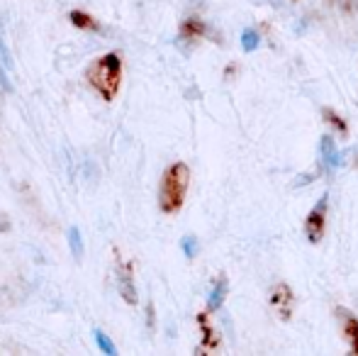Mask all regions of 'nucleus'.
Here are the masks:
<instances>
[{"label":"nucleus","instance_id":"9","mask_svg":"<svg viewBox=\"0 0 358 356\" xmlns=\"http://www.w3.org/2000/svg\"><path fill=\"white\" fill-rule=\"evenodd\" d=\"M69 20H71L73 27L83 29V32H93V29H98V20H95L93 15L83 13V10H71Z\"/></svg>","mask_w":358,"mask_h":356},{"label":"nucleus","instance_id":"13","mask_svg":"<svg viewBox=\"0 0 358 356\" xmlns=\"http://www.w3.org/2000/svg\"><path fill=\"white\" fill-rule=\"evenodd\" d=\"M200 34H205V24L198 17L185 20L183 27H180V37H200Z\"/></svg>","mask_w":358,"mask_h":356},{"label":"nucleus","instance_id":"4","mask_svg":"<svg viewBox=\"0 0 358 356\" xmlns=\"http://www.w3.org/2000/svg\"><path fill=\"white\" fill-rule=\"evenodd\" d=\"M320 164L327 176H331V173L341 166V152L336 149L334 139H331L329 134H324V137L320 139Z\"/></svg>","mask_w":358,"mask_h":356},{"label":"nucleus","instance_id":"10","mask_svg":"<svg viewBox=\"0 0 358 356\" xmlns=\"http://www.w3.org/2000/svg\"><path fill=\"white\" fill-rule=\"evenodd\" d=\"M341 320H344V332L351 342V352L358 354V320L351 313H339Z\"/></svg>","mask_w":358,"mask_h":356},{"label":"nucleus","instance_id":"8","mask_svg":"<svg viewBox=\"0 0 358 356\" xmlns=\"http://www.w3.org/2000/svg\"><path fill=\"white\" fill-rule=\"evenodd\" d=\"M224 298H227V278H224V276H220V278L215 280L210 295H208V310H210V313L220 310L222 303H224Z\"/></svg>","mask_w":358,"mask_h":356},{"label":"nucleus","instance_id":"7","mask_svg":"<svg viewBox=\"0 0 358 356\" xmlns=\"http://www.w3.org/2000/svg\"><path fill=\"white\" fill-rule=\"evenodd\" d=\"M13 71H15L13 57H10L3 37H0V86H3L5 90H13V83H10V73Z\"/></svg>","mask_w":358,"mask_h":356},{"label":"nucleus","instance_id":"1","mask_svg":"<svg viewBox=\"0 0 358 356\" xmlns=\"http://www.w3.org/2000/svg\"><path fill=\"white\" fill-rule=\"evenodd\" d=\"M190 185V171L183 162L171 164L169 169L161 176V185H159V208L161 213L171 215L178 213L185 203V193H188Z\"/></svg>","mask_w":358,"mask_h":356},{"label":"nucleus","instance_id":"16","mask_svg":"<svg viewBox=\"0 0 358 356\" xmlns=\"http://www.w3.org/2000/svg\"><path fill=\"white\" fill-rule=\"evenodd\" d=\"M324 118L329 120V122L334 124V127L339 129V132H346V122H344V120H341V118H336L334 110H324Z\"/></svg>","mask_w":358,"mask_h":356},{"label":"nucleus","instance_id":"15","mask_svg":"<svg viewBox=\"0 0 358 356\" xmlns=\"http://www.w3.org/2000/svg\"><path fill=\"white\" fill-rule=\"evenodd\" d=\"M180 249H183V254L188 259H195V257H198V237H193V234L183 237V239H180Z\"/></svg>","mask_w":358,"mask_h":356},{"label":"nucleus","instance_id":"11","mask_svg":"<svg viewBox=\"0 0 358 356\" xmlns=\"http://www.w3.org/2000/svg\"><path fill=\"white\" fill-rule=\"evenodd\" d=\"M93 339H95V344H98V349L103 354H108V356H115L117 354V347H115V342L108 337V334L103 332V329H95L93 332Z\"/></svg>","mask_w":358,"mask_h":356},{"label":"nucleus","instance_id":"3","mask_svg":"<svg viewBox=\"0 0 358 356\" xmlns=\"http://www.w3.org/2000/svg\"><path fill=\"white\" fill-rule=\"evenodd\" d=\"M327 205H329V195H322L315 203V208L310 210L305 220V234L310 239V244H320L324 237V227H327Z\"/></svg>","mask_w":358,"mask_h":356},{"label":"nucleus","instance_id":"14","mask_svg":"<svg viewBox=\"0 0 358 356\" xmlns=\"http://www.w3.org/2000/svg\"><path fill=\"white\" fill-rule=\"evenodd\" d=\"M241 47H244V52H256L261 47V34L256 29H244L241 32Z\"/></svg>","mask_w":358,"mask_h":356},{"label":"nucleus","instance_id":"6","mask_svg":"<svg viewBox=\"0 0 358 356\" xmlns=\"http://www.w3.org/2000/svg\"><path fill=\"white\" fill-rule=\"evenodd\" d=\"M271 303L278 308L280 318H290V310H292V293L287 285H275L273 295H271Z\"/></svg>","mask_w":358,"mask_h":356},{"label":"nucleus","instance_id":"2","mask_svg":"<svg viewBox=\"0 0 358 356\" xmlns=\"http://www.w3.org/2000/svg\"><path fill=\"white\" fill-rule=\"evenodd\" d=\"M88 83L103 95L105 100H115L120 93V86H122V59L120 54L110 52L105 57H100L98 62H93L88 66Z\"/></svg>","mask_w":358,"mask_h":356},{"label":"nucleus","instance_id":"12","mask_svg":"<svg viewBox=\"0 0 358 356\" xmlns=\"http://www.w3.org/2000/svg\"><path fill=\"white\" fill-rule=\"evenodd\" d=\"M69 247H71V254H73L76 262H80V259H83V237H80L78 227L69 229Z\"/></svg>","mask_w":358,"mask_h":356},{"label":"nucleus","instance_id":"5","mask_svg":"<svg viewBox=\"0 0 358 356\" xmlns=\"http://www.w3.org/2000/svg\"><path fill=\"white\" fill-rule=\"evenodd\" d=\"M117 290L127 305H137V285H134V271L129 264H117Z\"/></svg>","mask_w":358,"mask_h":356}]
</instances>
